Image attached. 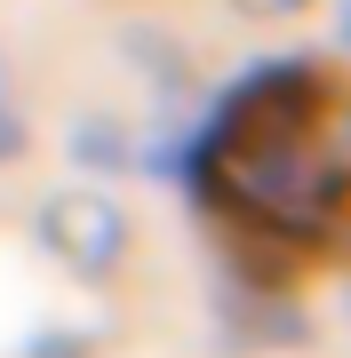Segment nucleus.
Listing matches in <instances>:
<instances>
[{
  "instance_id": "f257e3e1",
  "label": "nucleus",
  "mask_w": 351,
  "mask_h": 358,
  "mask_svg": "<svg viewBox=\"0 0 351 358\" xmlns=\"http://www.w3.org/2000/svg\"><path fill=\"white\" fill-rule=\"evenodd\" d=\"M208 199L240 255L272 279H312L343 255V88L336 72H280L223 120Z\"/></svg>"
}]
</instances>
